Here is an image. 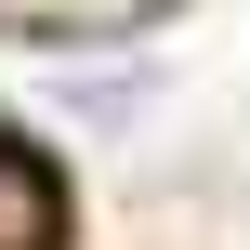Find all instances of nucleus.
<instances>
[{"mask_svg":"<svg viewBox=\"0 0 250 250\" xmlns=\"http://www.w3.org/2000/svg\"><path fill=\"white\" fill-rule=\"evenodd\" d=\"M53 237V171L26 145H0V250H40Z\"/></svg>","mask_w":250,"mask_h":250,"instance_id":"1","label":"nucleus"}]
</instances>
